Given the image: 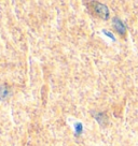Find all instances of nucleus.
I'll return each instance as SVG.
<instances>
[{
  "label": "nucleus",
  "instance_id": "f257e3e1",
  "mask_svg": "<svg viewBox=\"0 0 138 146\" xmlns=\"http://www.w3.org/2000/svg\"><path fill=\"white\" fill-rule=\"evenodd\" d=\"M91 9H92L93 13L101 18H108V16H109V10L107 9L106 5H101V3L92 2L91 3Z\"/></svg>",
  "mask_w": 138,
  "mask_h": 146
},
{
  "label": "nucleus",
  "instance_id": "f03ea898",
  "mask_svg": "<svg viewBox=\"0 0 138 146\" xmlns=\"http://www.w3.org/2000/svg\"><path fill=\"white\" fill-rule=\"evenodd\" d=\"M113 26H115V28L117 29V31L120 32L121 35H123L125 32V26L123 25V23H122L120 19H118V18H115V19H113Z\"/></svg>",
  "mask_w": 138,
  "mask_h": 146
}]
</instances>
